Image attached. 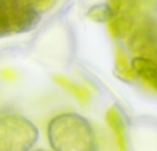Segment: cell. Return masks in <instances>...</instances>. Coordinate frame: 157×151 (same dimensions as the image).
I'll return each mask as SVG.
<instances>
[{"mask_svg": "<svg viewBox=\"0 0 157 151\" xmlns=\"http://www.w3.org/2000/svg\"><path fill=\"white\" fill-rule=\"evenodd\" d=\"M106 4L116 14H128L138 18L145 10H152L157 7V0H108Z\"/></svg>", "mask_w": 157, "mask_h": 151, "instance_id": "5b68a950", "label": "cell"}, {"mask_svg": "<svg viewBox=\"0 0 157 151\" xmlns=\"http://www.w3.org/2000/svg\"><path fill=\"white\" fill-rule=\"evenodd\" d=\"M114 61H116V72L120 76L125 78V79H134V78H135V75H134V72H132V68H131V64L127 61V54H125L120 47L116 49Z\"/></svg>", "mask_w": 157, "mask_h": 151, "instance_id": "8fae6325", "label": "cell"}, {"mask_svg": "<svg viewBox=\"0 0 157 151\" xmlns=\"http://www.w3.org/2000/svg\"><path fill=\"white\" fill-rule=\"evenodd\" d=\"M131 68L135 76L157 90V63L144 57H134L131 61Z\"/></svg>", "mask_w": 157, "mask_h": 151, "instance_id": "8992f818", "label": "cell"}, {"mask_svg": "<svg viewBox=\"0 0 157 151\" xmlns=\"http://www.w3.org/2000/svg\"><path fill=\"white\" fill-rule=\"evenodd\" d=\"M87 17L95 22H106V24H108L114 17V13L106 3H101V4L92 6V7L87 11Z\"/></svg>", "mask_w": 157, "mask_h": 151, "instance_id": "30bf717a", "label": "cell"}, {"mask_svg": "<svg viewBox=\"0 0 157 151\" xmlns=\"http://www.w3.org/2000/svg\"><path fill=\"white\" fill-rule=\"evenodd\" d=\"M32 151H47V150H41V149H39V150H32Z\"/></svg>", "mask_w": 157, "mask_h": 151, "instance_id": "5bb4252c", "label": "cell"}, {"mask_svg": "<svg viewBox=\"0 0 157 151\" xmlns=\"http://www.w3.org/2000/svg\"><path fill=\"white\" fill-rule=\"evenodd\" d=\"M50 146L54 151H95L97 139L91 124L75 112L54 116L47 128Z\"/></svg>", "mask_w": 157, "mask_h": 151, "instance_id": "6da1fadb", "label": "cell"}, {"mask_svg": "<svg viewBox=\"0 0 157 151\" xmlns=\"http://www.w3.org/2000/svg\"><path fill=\"white\" fill-rule=\"evenodd\" d=\"M136 25V18L128 14H116L108 22L109 32L113 38H124L130 36Z\"/></svg>", "mask_w": 157, "mask_h": 151, "instance_id": "ba28073f", "label": "cell"}, {"mask_svg": "<svg viewBox=\"0 0 157 151\" xmlns=\"http://www.w3.org/2000/svg\"><path fill=\"white\" fill-rule=\"evenodd\" d=\"M39 130L22 114L0 111V151H30Z\"/></svg>", "mask_w": 157, "mask_h": 151, "instance_id": "7a4b0ae2", "label": "cell"}, {"mask_svg": "<svg viewBox=\"0 0 157 151\" xmlns=\"http://www.w3.org/2000/svg\"><path fill=\"white\" fill-rule=\"evenodd\" d=\"M128 46L136 57H144L157 63V21L144 18L131 32Z\"/></svg>", "mask_w": 157, "mask_h": 151, "instance_id": "277c9868", "label": "cell"}, {"mask_svg": "<svg viewBox=\"0 0 157 151\" xmlns=\"http://www.w3.org/2000/svg\"><path fill=\"white\" fill-rule=\"evenodd\" d=\"M106 122H108L109 128L112 129L116 139L119 151H127V141H125V126L123 118L120 115L119 110L116 107H110L106 112Z\"/></svg>", "mask_w": 157, "mask_h": 151, "instance_id": "52a82bcc", "label": "cell"}, {"mask_svg": "<svg viewBox=\"0 0 157 151\" xmlns=\"http://www.w3.org/2000/svg\"><path fill=\"white\" fill-rule=\"evenodd\" d=\"M8 27H7V21H6V15H4V8H3V0H0V38L2 36L8 35Z\"/></svg>", "mask_w": 157, "mask_h": 151, "instance_id": "4fadbf2b", "label": "cell"}, {"mask_svg": "<svg viewBox=\"0 0 157 151\" xmlns=\"http://www.w3.org/2000/svg\"><path fill=\"white\" fill-rule=\"evenodd\" d=\"M52 79H54L55 83H58L61 88L66 89L69 93H72L73 96H76L81 103H86V101L90 100V92L87 90L86 88H83L81 85H78V83H75L73 80L68 79V78L63 76V75H54Z\"/></svg>", "mask_w": 157, "mask_h": 151, "instance_id": "9c48e42d", "label": "cell"}, {"mask_svg": "<svg viewBox=\"0 0 157 151\" xmlns=\"http://www.w3.org/2000/svg\"><path fill=\"white\" fill-rule=\"evenodd\" d=\"M3 8L10 33L28 32L40 21V13L24 0H3Z\"/></svg>", "mask_w": 157, "mask_h": 151, "instance_id": "3957f363", "label": "cell"}, {"mask_svg": "<svg viewBox=\"0 0 157 151\" xmlns=\"http://www.w3.org/2000/svg\"><path fill=\"white\" fill-rule=\"evenodd\" d=\"M24 2L29 3L30 6H33V7L40 13V10H46L50 6H52V3H54L55 0H24Z\"/></svg>", "mask_w": 157, "mask_h": 151, "instance_id": "7c38bea8", "label": "cell"}]
</instances>
